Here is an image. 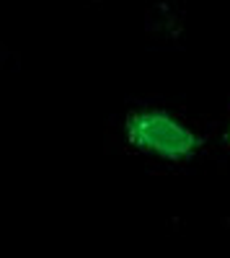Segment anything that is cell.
<instances>
[{
  "label": "cell",
  "mask_w": 230,
  "mask_h": 258,
  "mask_svg": "<svg viewBox=\"0 0 230 258\" xmlns=\"http://www.w3.org/2000/svg\"><path fill=\"white\" fill-rule=\"evenodd\" d=\"M127 137L135 147L155 153L160 158H184L197 150L199 140L189 126H184L168 114L142 111L127 121Z\"/></svg>",
  "instance_id": "cell-1"
},
{
  "label": "cell",
  "mask_w": 230,
  "mask_h": 258,
  "mask_svg": "<svg viewBox=\"0 0 230 258\" xmlns=\"http://www.w3.org/2000/svg\"><path fill=\"white\" fill-rule=\"evenodd\" d=\"M227 137H230V126H227Z\"/></svg>",
  "instance_id": "cell-2"
}]
</instances>
